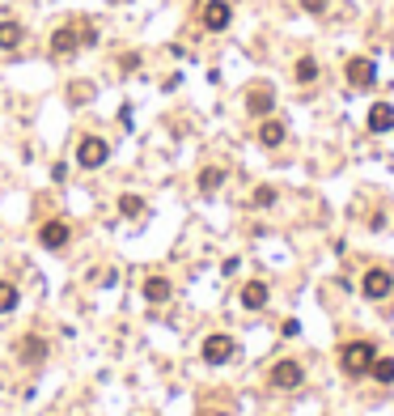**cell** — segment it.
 I'll return each instance as SVG.
<instances>
[{"label": "cell", "instance_id": "cell-16", "mask_svg": "<svg viewBox=\"0 0 394 416\" xmlns=\"http://www.w3.org/2000/svg\"><path fill=\"white\" fill-rule=\"evenodd\" d=\"M17 352H22V361H30V366H38V361L47 357V340H38V336H22Z\"/></svg>", "mask_w": 394, "mask_h": 416}, {"label": "cell", "instance_id": "cell-18", "mask_svg": "<svg viewBox=\"0 0 394 416\" xmlns=\"http://www.w3.org/2000/svg\"><path fill=\"white\" fill-rule=\"evenodd\" d=\"M369 374H373L377 382H394V357H373Z\"/></svg>", "mask_w": 394, "mask_h": 416}, {"label": "cell", "instance_id": "cell-20", "mask_svg": "<svg viewBox=\"0 0 394 416\" xmlns=\"http://www.w3.org/2000/svg\"><path fill=\"white\" fill-rule=\"evenodd\" d=\"M119 213H123V217H140V213H144V200L132 195V191H123V195H119Z\"/></svg>", "mask_w": 394, "mask_h": 416}, {"label": "cell", "instance_id": "cell-5", "mask_svg": "<svg viewBox=\"0 0 394 416\" xmlns=\"http://www.w3.org/2000/svg\"><path fill=\"white\" fill-rule=\"evenodd\" d=\"M305 382V370L297 366V361H275L271 366V387H280V391H297Z\"/></svg>", "mask_w": 394, "mask_h": 416}, {"label": "cell", "instance_id": "cell-8", "mask_svg": "<svg viewBox=\"0 0 394 416\" xmlns=\"http://www.w3.org/2000/svg\"><path fill=\"white\" fill-rule=\"evenodd\" d=\"M361 289H365V297L381 302V297H390V289H394V276H390L386 268H369V272H365V281H361Z\"/></svg>", "mask_w": 394, "mask_h": 416}, {"label": "cell", "instance_id": "cell-15", "mask_svg": "<svg viewBox=\"0 0 394 416\" xmlns=\"http://www.w3.org/2000/svg\"><path fill=\"white\" fill-rule=\"evenodd\" d=\"M170 293H174V285L165 281V276H149L144 281V297L153 302V306H161V302H170Z\"/></svg>", "mask_w": 394, "mask_h": 416}, {"label": "cell", "instance_id": "cell-7", "mask_svg": "<svg viewBox=\"0 0 394 416\" xmlns=\"http://www.w3.org/2000/svg\"><path fill=\"white\" fill-rule=\"evenodd\" d=\"M68 238H73V230H68V221H60V217H51V221L38 225V246H47V251H60Z\"/></svg>", "mask_w": 394, "mask_h": 416}, {"label": "cell", "instance_id": "cell-23", "mask_svg": "<svg viewBox=\"0 0 394 416\" xmlns=\"http://www.w3.org/2000/svg\"><path fill=\"white\" fill-rule=\"evenodd\" d=\"M301 5H305V13H322V9H326V0H301Z\"/></svg>", "mask_w": 394, "mask_h": 416}, {"label": "cell", "instance_id": "cell-9", "mask_svg": "<svg viewBox=\"0 0 394 416\" xmlns=\"http://www.w3.org/2000/svg\"><path fill=\"white\" fill-rule=\"evenodd\" d=\"M234 348H238V344H234L229 336H220V332H216V336H208V340H204V361H208V366H225V361L234 357Z\"/></svg>", "mask_w": 394, "mask_h": 416}, {"label": "cell", "instance_id": "cell-6", "mask_svg": "<svg viewBox=\"0 0 394 416\" xmlns=\"http://www.w3.org/2000/svg\"><path fill=\"white\" fill-rule=\"evenodd\" d=\"M344 73H348V85H352V89H369V85L377 81V64H373L369 56H352Z\"/></svg>", "mask_w": 394, "mask_h": 416}, {"label": "cell", "instance_id": "cell-3", "mask_svg": "<svg viewBox=\"0 0 394 416\" xmlns=\"http://www.w3.org/2000/svg\"><path fill=\"white\" fill-rule=\"evenodd\" d=\"M106 158H110V144L102 136H81V144H77V166L81 170H98V166H106Z\"/></svg>", "mask_w": 394, "mask_h": 416}, {"label": "cell", "instance_id": "cell-12", "mask_svg": "<svg viewBox=\"0 0 394 416\" xmlns=\"http://www.w3.org/2000/svg\"><path fill=\"white\" fill-rule=\"evenodd\" d=\"M394 128V107L390 102H373L369 107V132H390Z\"/></svg>", "mask_w": 394, "mask_h": 416}, {"label": "cell", "instance_id": "cell-10", "mask_svg": "<svg viewBox=\"0 0 394 416\" xmlns=\"http://www.w3.org/2000/svg\"><path fill=\"white\" fill-rule=\"evenodd\" d=\"M271 107H275L271 85H255V89L246 94V111H250V115H271Z\"/></svg>", "mask_w": 394, "mask_h": 416}, {"label": "cell", "instance_id": "cell-21", "mask_svg": "<svg viewBox=\"0 0 394 416\" xmlns=\"http://www.w3.org/2000/svg\"><path fill=\"white\" fill-rule=\"evenodd\" d=\"M297 81H301V85L318 81V60H314V56H301V60H297Z\"/></svg>", "mask_w": 394, "mask_h": 416}, {"label": "cell", "instance_id": "cell-2", "mask_svg": "<svg viewBox=\"0 0 394 416\" xmlns=\"http://www.w3.org/2000/svg\"><path fill=\"white\" fill-rule=\"evenodd\" d=\"M373 344L369 340H356V344H344V352H340V366H344V374H369V366H373Z\"/></svg>", "mask_w": 394, "mask_h": 416}, {"label": "cell", "instance_id": "cell-13", "mask_svg": "<svg viewBox=\"0 0 394 416\" xmlns=\"http://www.w3.org/2000/svg\"><path fill=\"white\" fill-rule=\"evenodd\" d=\"M238 297H242L246 310H263V306H267V285H263V281H246Z\"/></svg>", "mask_w": 394, "mask_h": 416}, {"label": "cell", "instance_id": "cell-17", "mask_svg": "<svg viewBox=\"0 0 394 416\" xmlns=\"http://www.w3.org/2000/svg\"><path fill=\"white\" fill-rule=\"evenodd\" d=\"M220 183H225V170H220V166H204V170H199V191H204V195L220 191Z\"/></svg>", "mask_w": 394, "mask_h": 416}, {"label": "cell", "instance_id": "cell-11", "mask_svg": "<svg viewBox=\"0 0 394 416\" xmlns=\"http://www.w3.org/2000/svg\"><path fill=\"white\" fill-rule=\"evenodd\" d=\"M285 136H289V132H285V124H280V119H263V124H259V144H263V149H280V144H285Z\"/></svg>", "mask_w": 394, "mask_h": 416}, {"label": "cell", "instance_id": "cell-22", "mask_svg": "<svg viewBox=\"0 0 394 416\" xmlns=\"http://www.w3.org/2000/svg\"><path fill=\"white\" fill-rule=\"evenodd\" d=\"M250 204H255V208H271V204H275V187H255Z\"/></svg>", "mask_w": 394, "mask_h": 416}, {"label": "cell", "instance_id": "cell-19", "mask_svg": "<svg viewBox=\"0 0 394 416\" xmlns=\"http://www.w3.org/2000/svg\"><path fill=\"white\" fill-rule=\"evenodd\" d=\"M13 310H17V285L0 281V315H13Z\"/></svg>", "mask_w": 394, "mask_h": 416}, {"label": "cell", "instance_id": "cell-1", "mask_svg": "<svg viewBox=\"0 0 394 416\" xmlns=\"http://www.w3.org/2000/svg\"><path fill=\"white\" fill-rule=\"evenodd\" d=\"M98 34H93V26H55V34H51V56H73L77 47H85V43H93Z\"/></svg>", "mask_w": 394, "mask_h": 416}, {"label": "cell", "instance_id": "cell-4", "mask_svg": "<svg viewBox=\"0 0 394 416\" xmlns=\"http://www.w3.org/2000/svg\"><path fill=\"white\" fill-rule=\"evenodd\" d=\"M199 22H204V30L220 34V30H229V22H234V9L225 5V0H204V9H199Z\"/></svg>", "mask_w": 394, "mask_h": 416}, {"label": "cell", "instance_id": "cell-14", "mask_svg": "<svg viewBox=\"0 0 394 416\" xmlns=\"http://www.w3.org/2000/svg\"><path fill=\"white\" fill-rule=\"evenodd\" d=\"M26 38V26L22 22H0V51H17Z\"/></svg>", "mask_w": 394, "mask_h": 416}]
</instances>
